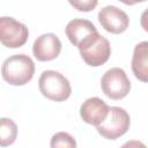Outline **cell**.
I'll list each match as a JSON object with an SVG mask.
<instances>
[{"label":"cell","instance_id":"cell-14","mask_svg":"<svg viewBox=\"0 0 148 148\" xmlns=\"http://www.w3.org/2000/svg\"><path fill=\"white\" fill-rule=\"evenodd\" d=\"M69 5L73 6L74 8H76L79 12H90L98 5V1L97 0H83V1L82 0H77V1L71 0Z\"/></svg>","mask_w":148,"mask_h":148},{"label":"cell","instance_id":"cell-4","mask_svg":"<svg viewBox=\"0 0 148 148\" xmlns=\"http://www.w3.org/2000/svg\"><path fill=\"white\" fill-rule=\"evenodd\" d=\"M131 126L128 112L120 106H111L106 119L96 127L97 132L108 140H116L123 136Z\"/></svg>","mask_w":148,"mask_h":148},{"label":"cell","instance_id":"cell-6","mask_svg":"<svg viewBox=\"0 0 148 148\" xmlns=\"http://www.w3.org/2000/svg\"><path fill=\"white\" fill-rule=\"evenodd\" d=\"M29 37V30L25 24L10 16L0 17V40L8 49L23 46Z\"/></svg>","mask_w":148,"mask_h":148},{"label":"cell","instance_id":"cell-12","mask_svg":"<svg viewBox=\"0 0 148 148\" xmlns=\"http://www.w3.org/2000/svg\"><path fill=\"white\" fill-rule=\"evenodd\" d=\"M17 136V126L13 119L2 117L0 119V145L1 147L10 146Z\"/></svg>","mask_w":148,"mask_h":148},{"label":"cell","instance_id":"cell-11","mask_svg":"<svg viewBox=\"0 0 148 148\" xmlns=\"http://www.w3.org/2000/svg\"><path fill=\"white\" fill-rule=\"evenodd\" d=\"M132 72L134 76L148 83V42L143 40L134 46L132 56Z\"/></svg>","mask_w":148,"mask_h":148},{"label":"cell","instance_id":"cell-3","mask_svg":"<svg viewBox=\"0 0 148 148\" xmlns=\"http://www.w3.org/2000/svg\"><path fill=\"white\" fill-rule=\"evenodd\" d=\"M101 89L106 97L118 101L128 95L131 81L123 68L112 67L103 74L101 79Z\"/></svg>","mask_w":148,"mask_h":148},{"label":"cell","instance_id":"cell-16","mask_svg":"<svg viewBox=\"0 0 148 148\" xmlns=\"http://www.w3.org/2000/svg\"><path fill=\"white\" fill-rule=\"evenodd\" d=\"M140 24L142 27V29L148 32V8H146L142 14H141V17H140Z\"/></svg>","mask_w":148,"mask_h":148},{"label":"cell","instance_id":"cell-1","mask_svg":"<svg viewBox=\"0 0 148 148\" xmlns=\"http://www.w3.org/2000/svg\"><path fill=\"white\" fill-rule=\"evenodd\" d=\"M34 74V60L24 53L8 57L1 66V76L10 86H24L31 81Z\"/></svg>","mask_w":148,"mask_h":148},{"label":"cell","instance_id":"cell-8","mask_svg":"<svg viewBox=\"0 0 148 148\" xmlns=\"http://www.w3.org/2000/svg\"><path fill=\"white\" fill-rule=\"evenodd\" d=\"M61 52V42L56 34L46 32L38 36L32 44L34 57L38 61H51Z\"/></svg>","mask_w":148,"mask_h":148},{"label":"cell","instance_id":"cell-9","mask_svg":"<svg viewBox=\"0 0 148 148\" xmlns=\"http://www.w3.org/2000/svg\"><path fill=\"white\" fill-rule=\"evenodd\" d=\"M80 56L88 66L91 67L102 66L109 60L111 56L110 42L104 36L99 35L92 44L80 51Z\"/></svg>","mask_w":148,"mask_h":148},{"label":"cell","instance_id":"cell-7","mask_svg":"<svg viewBox=\"0 0 148 148\" xmlns=\"http://www.w3.org/2000/svg\"><path fill=\"white\" fill-rule=\"evenodd\" d=\"M97 18L104 30L116 35L126 31L130 24L128 15L123 9L113 5L104 6L98 12Z\"/></svg>","mask_w":148,"mask_h":148},{"label":"cell","instance_id":"cell-2","mask_svg":"<svg viewBox=\"0 0 148 148\" xmlns=\"http://www.w3.org/2000/svg\"><path fill=\"white\" fill-rule=\"evenodd\" d=\"M38 88L44 97L54 102H64L72 94V87L68 79L61 73L52 69H46L40 74Z\"/></svg>","mask_w":148,"mask_h":148},{"label":"cell","instance_id":"cell-15","mask_svg":"<svg viewBox=\"0 0 148 148\" xmlns=\"http://www.w3.org/2000/svg\"><path fill=\"white\" fill-rule=\"evenodd\" d=\"M120 148H147V146L139 140H128Z\"/></svg>","mask_w":148,"mask_h":148},{"label":"cell","instance_id":"cell-10","mask_svg":"<svg viewBox=\"0 0 148 148\" xmlns=\"http://www.w3.org/2000/svg\"><path fill=\"white\" fill-rule=\"evenodd\" d=\"M110 106L99 97H89L80 106L81 119L94 126L101 125L108 117Z\"/></svg>","mask_w":148,"mask_h":148},{"label":"cell","instance_id":"cell-5","mask_svg":"<svg viewBox=\"0 0 148 148\" xmlns=\"http://www.w3.org/2000/svg\"><path fill=\"white\" fill-rule=\"evenodd\" d=\"M65 34L68 40L76 46L79 51L88 47L99 36L94 23L86 18L71 20L65 28Z\"/></svg>","mask_w":148,"mask_h":148},{"label":"cell","instance_id":"cell-13","mask_svg":"<svg viewBox=\"0 0 148 148\" xmlns=\"http://www.w3.org/2000/svg\"><path fill=\"white\" fill-rule=\"evenodd\" d=\"M51 148H76V140L67 132H57L50 140Z\"/></svg>","mask_w":148,"mask_h":148}]
</instances>
